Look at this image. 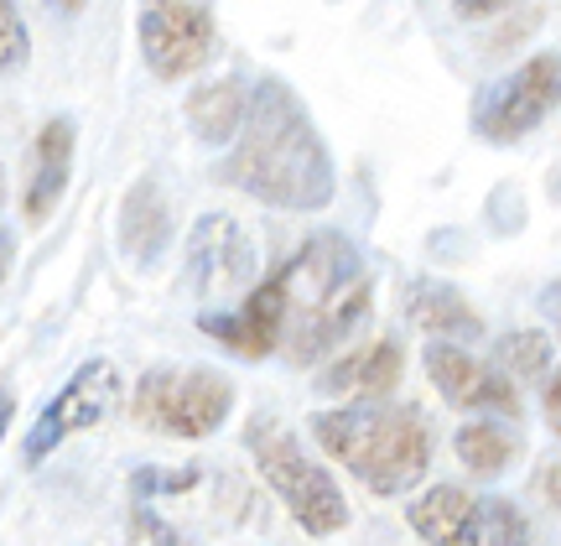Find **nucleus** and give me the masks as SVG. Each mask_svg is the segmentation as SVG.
Returning a JSON list of instances; mask_svg holds the SVG:
<instances>
[{
  "instance_id": "obj_1",
  "label": "nucleus",
  "mask_w": 561,
  "mask_h": 546,
  "mask_svg": "<svg viewBox=\"0 0 561 546\" xmlns=\"http://www.w3.org/2000/svg\"><path fill=\"white\" fill-rule=\"evenodd\" d=\"M224 178L240 182L250 198L271 208H328L333 203V157L318 136L312 115L286 83L265 79L250 94V115L240 125V146L229 151Z\"/></svg>"
},
{
  "instance_id": "obj_2",
  "label": "nucleus",
  "mask_w": 561,
  "mask_h": 546,
  "mask_svg": "<svg viewBox=\"0 0 561 546\" xmlns=\"http://www.w3.org/2000/svg\"><path fill=\"white\" fill-rule=\"evenodd\" d=\"M276 271L286 282V339L280 344L291 349L297 364H312L328 349H339L369 312V271L343 235L307 240Z\"/></svg>"
},
{
  "instance_id": "obj_3",
  "label": "nucleus",
  "mask_w": 561,
  "mask_h": 546,
  "mask_svg": "<svg viewBox=\"0 0 561 546\" xmlns=\"http://www.w3.org/2000/svg\"><path fill=\"white\" fill-rule=\"evenodd\" d=\"M312 437L369 494H405L432 468V432L421 422V411H411L401 401H380V396L364 406L318 411L312 417Z\"/></svg>"
},
{
  "instance_id": "obj_4",
  "label": "nucleus",
  "mask_w": 561,
  "mask_h": 546,
  "mask_svg": "<svg viewBox=\"0 0 561 546\" xmlns=\"http://www.w3.org/2000/svg\"><path fill=\"white\" fill-rule=\"evenodd\" d=\"M250 453H255V468H261V479L271 485V494L286 505V515L307 536H339L348 526V500H343L339 479L286 426L255 422L250 426Z\"/></svg>"
},
{
  "instance_id": "obj_5",
  "label": "nucleus",
  "mask_w": 561,
  "mask_h": 546,
  "mask_svg": "<svg viewBox=\"0 0 561 546\" xmlns=\"http://www.w3.org/2000/svg\"><path fill=\"white\" fill-rule=\"evenodd\" d=\"M229 406H234V385L224 380L219 369H146L130 396V411L136 422L157 426L167 437H214L224 422H229Z\"/></svg>"
},
{
  "instance_id": "obj_6",
  "label": "nucleus",
  "mask_w": 561,
  "mask_h": 546,
  "mask_svg": "<svg viewBox=\"0 0 561 546\" xmlns=\"http://www.w3.org/2000/svg\"><path fill=\"white\" fill-rule=\"evenodd\" d=\"M561 104V53H536L530 62H520L500 89H489L479 104V136L494 146L525 141L536 125H546V115Z\"/></svg>"
},
{
  "instance_id": "obj_7",
  "label": "nucleus",
  "mask_w": 561,
  "mask_h": 546,
  "mask_svg": "<svg viewBox=\"0 0 561 546\" xmlns=\"http://www.w3.org/2000/svg\"><path fill=\"white\" fill-rule=\"evenodd\" d=\"M140 58L161 83L198 73L214 53V16L193 0H146L140 5Z\"/></svg>"
},
{
  "instance_id": "obj_8",
  "label": "nucleus",
  "mask_w": 561,
  "mask_h": 546,
  "mask_svg": "<svg viewBox=\"0 0 561 546\" xmlns=\"http://www.w3.org/2000/svg\"><path fill=\"white\" fill-rule=\"evenodd\" d=\"M121 401V369L110 360H89L73 369V380L62 385L58 396L47 401L42 411V422L32 426V443H26V464H37L47 458L62 437H73V432H89V426H100L110 411Z\"/></svg>"
},
{
  "instance_id": "obj_9",
  "label": "nucleus",
  "mask_w": 561,
  "mask_h": 546,
  "mask_svg": "<svg viewBox=\"0 0 561 546\" xmlns=\"http://www.w3.org/2000/svg\"><path fill=\"white\" fill-rule=\"evenodd\" d=\"M426 380L437 385V396L447 406H462V411H494V417H520V396L504 375L500 364L489 369L483 360H473L468 349H458L453 339H437L426 344Z\"/></svg>"
},
{
  "instance_id": "obj_10",
  "label": "nucleus",
  "mask_w": 561,
  "mask_h": 546,
  "mask_svg": "<svg viewBox=\"0 0 561 546\" xmlns=\"http://www.w3.org/2000/svg\"><path fill=\"white\" fill-rule=\"evenodd\" d=\"M250 276H255V244L240 229V219L229 214L198 219V229L187 235V282L203 297H229V292H244Z\"/></svg>"
},
{
  "instance_id": "obj_11",
  "label": "nucleus",
  "mask_w": 561,
  "mask_h": 546,
  "mask_svg": "<svg viewBox=\"0 0 561 546\" xmlns=\"http://www.w3.org/2000/svg\"><path fill=\"white\" fill-rule=\"evenodd\" d=\"M73 121H47L32 141V167H26V198H21V214L37 229L58 214L62 193H68V178H73Z\"/></svg>"
},
{
  "instance_id": "obj_12",
  "label": "nucleus",
  "mask_w": 561,
  "mask_h": 546,
  "mask_svg": "<svg viewBox=\"0 0 561 546\" xmlns=\"http://www.w3.org/2000/svg\"><path fill=\"white\" fill-rule=\"evenodd\" d=\"M405 521L416 526V536L426 546H483L479 500L462 485H432L426 494L411 500Z\"/></svg>"
},
{
  "instance_id": "obj_13",
  "label": "nucleus",
  "mask_w": 561,
  "mask_h": 546,
  "mask_svg": "<svg viewBox=\"0 0 561 546\" xmlns=\"http://www.w3.org/2000/svg\"><path fill=\"white\" fill-rule=\"evenodd\" d=\"M172 240V208L151 178H140L121 203V250L136 265H151Z\"/></svg>"
},
{
  "instance_id": "obj_14",
  "label": "nucleus",
  "mask_w": 561,
  "mask_h": 546,
  "mask_svg": "<svg viewBox=\"0 0 561 546\" xmlns=\"http://www.w3.org/2000/svg\"><path fill=\"white\" fill-rule=\"evenodd\" d=\"M396 380H401V344L396 339H375L369 349L333 364L322 375V390L328 396H364V401H375V396H390Z\"/></svg>"
},
{
  "instance_id": "obj_15",
  "label": "nucleus",
  "mask_w": 561,
  "mask_h": 546,
  "mask_svg": "<svg viewBox=\"0 0 561 546\" xmlns=\"http://www.w3.org/2000/svg\"><path fill=\"white\" fill-rule=\"evenodd\" d=\"M244 115H250V89L234 79L203 83L198 94L187 100V125H193V136H198V141H214V146L234 141Z\"/></svg>"
},
{
  "instance_id": "obj_16",
  "label": "nucleus",
  "mask_w": 561,
  "mask_h": 546,
  "mask_svg": "<svg viewBox=\"0 0 561 546\" xmlns=\"http://www.w3.org/2000/svg\"><path fill=\"white\" fill-rule=\"evenodd\" d=\"M453 453H458V464L468 468V474H479V479H494V474H504V468L520 458V437L510 432V426L500 422H468L458 426V437H453Z\"/></svg>"
},
{
  "instance_id": "obj_17",
  "label": "nucleus",
  "mask_w": 561,
  "mask_h": 546,
  "mask_svg": "<svg viewBox=\"0 0 561 546\" xmlns=\"http://www.w3.org/2000/svg\"><path fill=\"white\" fill-rule=\"evenodd\" d=\"M411 318H416L426 333H447V339H479L483 333L473 303H468L462 292H453V286H442V282L416 286V297H411Z\"/></svg>"
},
{
  "instance_id": "obj_18",
  "label": "nucleus",
  "mask_w": 561,
  "mask_h": 546,
  "mask_svg": "<svg viewBox=\"0 0 561 546\" xmlns=\"http://www.w3.org/2000/svg\"><path fill=\"white\" fill-rule=\"evenodd\" d=\"M494 360H500L504 375H520V380H541L551 369V339L541 328H515L494 344Z\"/></svg>"
},
{
  "instance_id": "obj_19",
  "label": "nucleus",
  "mask_w": 561,
  "mask_h": 546,
  "mask_svg": "<svg viewBox=\"0 0 561 546\" xmlns=\"http://www.w3.org/2000/svg\"><path fill=\"white\" fill-rule=\"evenodd\" d=\"M479 526H483V546H530V521L520 515L515 500H479Z\"/></svg>"
},
{
  "instance_id": "obj_20",
  "label": "nucleus",
  "mask_w": 561,
  "mask_h": 546,
  "mask_svg": "<svg viewBox=\"0 0 561 546\" xmlns=\"http://www.w3.org/2000/svg\"><path fill=\"white\" fill-rule=\"evenodd\" d=\"M26 58H32V37H26V21H21L16 0H0V73H16Z\"/></svg>"
},
{
  "instance_id": "obj_21",
  "label": "nucleus",
  "mask_w": 561,
  "mask_h": 546,
  "mask_svg": "<svg viewBox=\"0 0 561 546\" xmlns=\"http://www.w3.org/2000/svg\"><path fill=\"white\" fill-rule=\"evenodd\" d=\"M541 411H546V426L561 437V364L546 369V390H541Z\"/></svg>"
},
{
  "instance_id": "obj_22",
  "label": "nucleus",
  "mask_w": 561,
  "mask_h": 546,
  "mask_svg": "<svg viewBox=\"0 0 561 546\" xmlns=\"http://www.w3.org/2000/svg\"><path fill=\"white\" fill-rule=\"evenodd\" d=\"M510 0H458V16L468 21H483V16H494V11H504Z\"/></svg>"
},
{
  "instance_id": "obj_23",
  "label": "nucleus",
  "mask_w": 561,
  "mask_h": 546,
  "mask_svg": "<svg viewBox=\"0 0 561 546\" xmlns=\"http://www.w3.org/2000/svg\"><path fill=\"white\" fill-rule=\"evenodd\" d=\"M541 494L551 500V505L561 510V458H551V464L541 468Z\"/></svg>"
},
{
  "instance_id": "obj_24",
  "label": "nucleus",
  "mask_w": 561,
  "mask_h": 546,
  "mask_svg": "<svg viewBox=\"0 0 561 546\" xmlns=\"http://www.w3.org/2000/svg\"><path fill=\"white\" fill-rule=\"evenodd\" d=\"M5 276H11V235L0 229V282H5Z\"/></svg>"
},
{
  "instance_id": "obj_25",
  "label": "nucleus",
  "mask_w": 561,
  "mask_h": 546,
  "mask_svg": "<svg viewBox=\"0 0 561 546\" xmlns=\"http://www.w3.org/2000/svg\"><path fill=\"white\" fill-rule=\"evenodd\" d=\"M11 411H16V406H11V396L0 390V437H5V426H11Z\"/></svg>"
},
{
  "instance_id": "obj_26",
  "label": "nucleus",
  "mask_w": 561,
  "mask_h": 546,
  "mask_svg": "<svg viewBox=\"0 0 561 546\" xmlns=\"http://www.w3.org/2000/svg\"><path fill=\"white\" fill-rule=\"evenodd\" d=\"M58 5H79V0H58Z\"/></svg>"
},
{
  "instance_id": "obj_27",
  "label": "nucleus",
  "mask_w": 561,
  "mask_h": 546,
  "mask_svg": "<svg viewBox=\"0 0 561 546\" xmlns=\"http://www.w3.org/2000/svg\"><path fill=\"white\" fill-rule=\"evenodd\" d=\"M0 187H5V178H0Z\"/></svg>"
}]
</instances>
